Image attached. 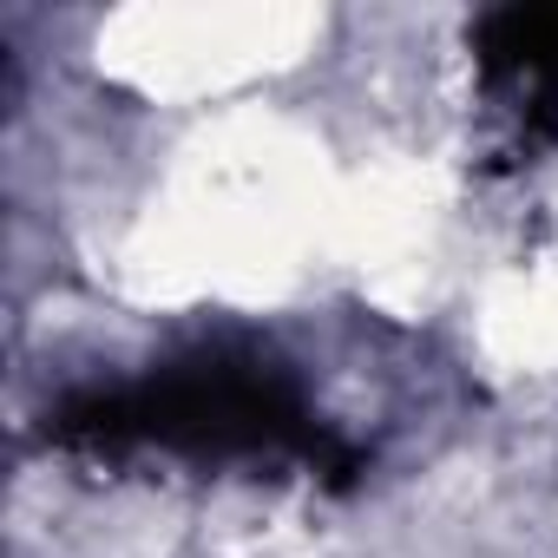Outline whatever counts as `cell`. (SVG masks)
<instances>
[{"label":"cell","mask_w":558,"mask_h":558,"mask_svg":"<svg viewBox=\"0 0 558 558\" xmlns=\"http://www.w3.org/2000/svg\"><path fill=\"white\" fill-rule=\"evenodd\" d=\"M53 440L93 460H119L132 447H165L191 460H263L290 453L316 480L349 486L362 473V447L323 427L283 362L236 342H204L132 388H86L60 401Z\"/></svg>","instance_id":"cell-1"},{"label":"cell","mask_w":558,"mask_h":558,"mask_svg":"<svg viewBox=\"0 0 558 558\" xmlns=\"http://www.w3.org/2000/svg\"><path fill=\"white\" fill-rule=\"evenodd\" d=\"M486 93L525 125L558 132V8H493L473 21Z\"/></svg>","instance_id":"cell-2"}]
</instances>
